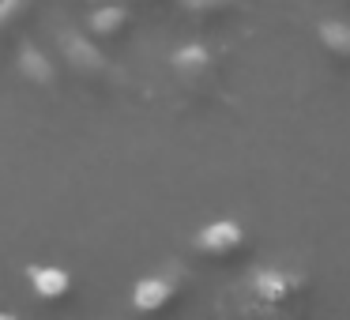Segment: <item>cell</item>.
I'll return each instance as SVG.
<instances>
[{"label":"cell","instance_id":"obj_1","mask_svg":"<svg viewBox=\"0 0 350 320\" xmlns=\"http://www.w3.org/2000/svg\"><path fill=\"white\" fill-rule=\"evenodd\" d=\"M57 46H61V53H64V61H68V68L76 72V76H83V79H102V76H109V61L102 57V49L94 46L87 34H76V31H61L57 34Z\"/></svg>","mask_w":350,"mask_h":320},{"label":"cell","instance_id":"obj_10","mask_svg":"<svg viewBox=\"0 0 350 320\" xmlns=\"http://www.w3.org/2000/svg\"><path fill=\"white\" fill-rule=\"evenodd\" d=\"M320 38H324L332 49H350V27H342V23H324V27H320Z\"/></svg>","mask_w":350,"mask_h":320},{"label":"cell","instance_id":"obj_8","mask_svg":"<svg viewBox=\"0 0 350 320\" xmlns=\"http://www.w3.org/2000/svg\"><path fill=\"white\" fill-rule=\"evenodd\" d=\"M174 64H177V72L192 76V72L207 68V49L204 46H185V49H177V53H174Z\"/></svg>","mask_w":350,"mask_h":320},{"label":"cell","instance_id":"obj_4","mask_svg":"<svg viewBox=\"0 0 350 320\" xmlns=\"http://www.w3.org/2000/svg\"><path fill=\"white\" fill-rule=\"evenodd\" d=\"M16 68H19V76H23L27 83H34V87H53V83H57V64L49 61L42 49H34V46H23V49H19Z\"/></svg>","mask_w":350,"mask_h":320},{"label":"cell","instance_id":"obj_13","mask_svg":"<svg viewBox=\"0 0 350 320\" xmlns=\"http://www.w3.org/2000/svg\"><path fill=\"white\" fill-rule=\"evenodd\" d=\"M83 4H94V0H83Z\"/></svg>","mask_w":350,"mask_h":320},{"label":"cell","instance_id":"obj_12","mask_svg":"<svg viewBox=\"0 0 350 320\" xmlns=\"http://www.w3.org/2000/svg\"><path fill=\"white\" fill-rule=\"evenodd\" d=\"M0 320H12V312H0Z\"/></svg>","mask_w":350,"mask_h":320},{"label":"cell","instance_id":"obj_9","mask_svg":"<svg viewBox=\"0 0 350 320\" xmlns=\"http://www.w3.org/2000/svg\"><path fill=\"white\" fill-rule=\"evenodd\" d=\"M34 0H0V27H16L31 12Z\"/></svg>","mask_w":350,"mask_h":320},{"label":"cell","instance_id":"obj_7","mask_svg":"<svg viewBox=\"0 0 350 320\" xmlns=\"http://www.w3.org/2000/svg\"><path fill=\"white\" fill-rule=\"evenodd\" d=\"M252 290H256V297H264V302H279V297H286L290 279L282 271H256Z\"/></svg>","mask_w":350,"mask_h":320},{"label":"cell","instance_id":"obj_3","mask_svg":"<svg viewBox=\"0 0 350 320\" xmlns=\"http://www.w3.org/2000/svg\"><path fill=\"white\" fill-rule=\"evenodd\" d=\"M196 245H200V252H207V256H226V252H234L237 245H241V226L230 222V219L211 222V226L200 230Z\"/></svg>","mask_w":350,"mask_h":320},{"label":"cell","instance_id":"obj_5","mask_svg":"<svg viewBox=\"0 0 350 320\" xmlns=\"http://www.w3.org/2000/svg\"><path fill=\"white\" fill-rule=\"evenodd\" d=\"M170 297H174V282H170V279H159V275H151V279H139L136 290H132V305H136L139 312H159V309H166Z\"/></svg>","mask_w":350,"mask_h":320},{"label":"cell","instance_id":"obj_2","mask_svg":"<svg viewBox=\"0 0 350 320\" xmlns=\"http://www.w3.org/2000/svg\"><path fill=\"white\" fill-rule=\"evenodd\" d=\"M27 282L42 302H64L72 294V275L53 264H31L27 267Z\"/></svg>","mask_w":350,"mask_h":320},{"label":"cell","instance_id":"obj_6","mask_svg":"<svg viewBox=\"0 0 350 320\" xmlns=\"http://www.w3.org/2000/svg\"><path fill=\"white\" fill-rule=\"evenodd\" d=\"M129 27V12L117 8V4H106V8H94L91 19H87V31L91 38H117V34Z\"/></svg>","mask_w":350,"mask_h":320},{"label":"cell","instance_id":"obj_11","mask_svg":"<svg viewBox=\"0 0 350 320\" xmlns=\"http://www.w3.org/2000/svg\"><path fill=\"white\" fill-rule=\"evenodd\" d=\"M189 12H196V16H211V12H222L230 4V0H181Z\"/></svg>","mask_w":350,"mask_h":320}]
</instances>
